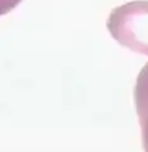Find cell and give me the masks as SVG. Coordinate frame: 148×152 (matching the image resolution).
Segmentation results:
<instances>
[{
  "instance_id": "1",
  "label": "cell",
  "mask_w": 148,
  "mask_h": 152,
  "mask_svg": "<svg viewBox=\"0 0 148 152\" xmlns=\"http://www.w3.org/2000/svg\"><path fill=\"white\" fill-rule=\"evenodd\" d=\"M107 27L121 46L148 56V0L130 1L114 9Z\"/></svg>"
},
{
  "instance_id": "2",
  "label": "cell",
  "mask_w": 148,
  "mask_h": 152,
  "mask_svg": "<svg viewBox=\"0 0 148 152\" xmlns=\"http://www.w3.org/2000/svg\"><path fill=\"white\" fill-rule=\"evenodd\" d=\"M133 97L141 125L143 148L144 151H148V63L142 67L137 77Z\"/></svg>"
},
{
  "instance_id": "3",
  "label": "cell",
  "mask_w": 148,
  "mask_h": 152,
  "mask_svg": "<svg viewBox=\"0 0 148 152\" xmlns=\"http://www.w3.org/2000/svg\"><path fill=\"white\" fill-rule=\"evenodd\" d=\"M22 0H0V16L6 15L14 10Z\"/></svg>"
}]
</instances>
